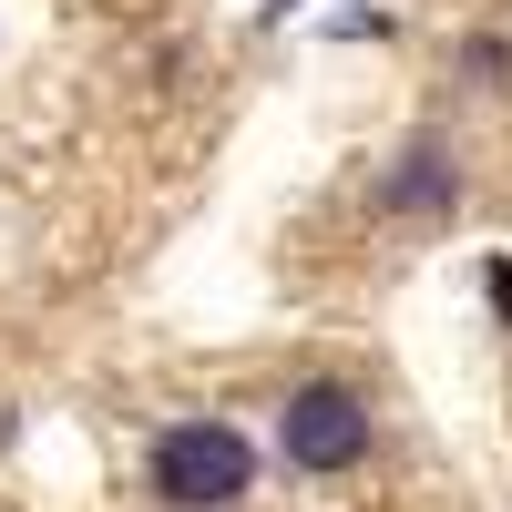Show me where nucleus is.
I'll return each mask as SVG.
<instances>
[{
  "instance_id": "1",
  "label": "nucleus",
  "mask_w": 512,
  "mask_h": 512,
  "mask_svg": "<svg viewBox=\"0 0 512 512\" xmlns=\"http://www.w3.org/2000/svg\"><path fill=\"white\" fill-rule=\"evenodd\" d=\"M144 482L164 512H236L256 492V441L236 420H175V431H154Z\"/></svg>"
},
{
  "instance_id": "2",
  "label": "nucleus",
  "mask_w": 512,
  "mask_h": 512,
  "mask_svg": "<svg viewBox=\"0 0 512 512\" xmlns=\"http://www.w3.org/2000/svg\"><path fill=\"white\" fill-rule=\"evenodd\" d=\"M277 461L287 472H318V482L359 472L369 461V400L349 390V379H297L287 410H277Z\"/></svg>"
},
{
  "instance_id": "3",
  "label": "nucleus",
  "mask_w": 512,
  "mask_h": 512,
  "mask_svg": "<svg viewBox=\"0 0 512 512\" xmlns=\"http://www.w3.org/2000/svg\"><path fill=\"white\" fill-rule=\"evenodd\" d=\"M451 205H461V164H451V144H431V134L379 175V216H400V226H441Z\"/></svg>"
},
{
  "instance_id": "4",
  "label": "nucleus",
  "mask_w": 512,
  "mask_h": 512,
  "mask_svg": "<svg viewBox=\"0 0 512 512\" xmlns=\"http://www.w3.org/2000/svg\"><path fill=\"white\" fill-rule=\"evenodd\" d=\"M461 72L502 93V82H512V41H502V31H472V41H461Z\"/></svg>"
},
{
  "instance_id": "5",
  "label": "nucleus",
  "mask_w": 512,
  "mask_h": 512,
  "mask_svg": "<svg viewBox=\"0 0 512 512\" xmlns=\"http://www.w3.org/2000/svg\"><path fill=\"white\" fill-rule=\"evenodd\" d=\"M482 297H492V318L512 328V256H492V267H482Z\"/></svg>"
}]
</instances>
